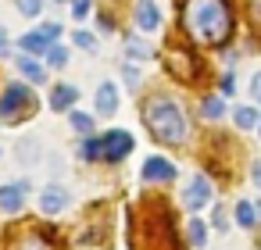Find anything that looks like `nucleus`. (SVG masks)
<instances>
[{"label": "nucleus", "instance_id": "nucleus-7", "mask_svg": "<svg viewBox=\"0 0 261 250\" xmlns=\"http://www.w3.org/2000/svg\"><path fill=\"white\" fill-rule=\"evenodd\" d=\"M65 204H68V189H65L61 182L43 186V193H40V207H43V214H58V211H65Z\"/></svg>", "mask_w": 261, "mask_h": 250}, {"label": "nucleus", "instance_id": "nucleus-3", "mask_svg": "<svg viewBox=\"0 0 261 250\" xmlns=\"http://www.w3.org/2000/svg\"><path fill=\"white\" fill-rule=\"evenodd\" d=\"M33 111H36V100H33V93H29L22 82H8L4 97H0V122H8V125H18V122H25Z\"/></svg>", "mask_w": 261, "mask_h": 250}, {"label": "nucleus", "instance_id": "nucleus-16", "mask_svg": "<svg viewBox=\"0 0 261 250\" xmlns=\"http://www.w3.org/2000/svg\"><path fill=\"white\" fill-rule=\"evenodd\" d=\"M68 122H72V129H75L79 136H90V132H93V115H83V111H72V118H68Z\"/></svg>", "mask_w": 261, "mask_h": 250}, {"label": "nucleus", "instance_id": "nucleus-13", "mask_svg": "<svg viewBox=\"0 0 261 250\" xmlns=\"http://www.w3.org/2000/svg\"><path fill=\"white\" fill-rule=\"evenodd\" d=\"M18 72H22L29 82H36V86H40V82H47V68H43L36 58H25V54H22V58H18Z\"/></svg>", "mask_w": 261, "mask_h": 250}, {"label": "nucleus", "instance_id": "nucleus-9", "mask_svg": "<svg viewBox=\"0 0 261 250\" xmlns=\"http://www.w3.org/2000/svg\"><path fill=\"white\" fill-rule=\"evenodd\" d=\"M115 111H118V90H115V82H100L97 86V115L111 118Z\"/></svg>", "mask_w": 261, "mask_h": 250}, {"label": "nucleus", "instance_id": "nucleus-18", "mask_svg": "<svg viewBox=\"0 0 261 250\" xmlns=\"http://www.w3.org/2000/svg\"><path fill=\"white\" fill-rule=\"evenodd\" d=\"M232 118H236L240 129H254V125H257V111H254V107H236Z\"/></svg>", "mask_w": 261, "mask_h": 250}, {"label": "nucleus", "instance_id": "nucleus-10", "mask_svg": "<svg viewBox=\"0 0 261 250\" xmlns=\"http://www.w3.org/2000/svg\"><path fill=\"white\" fill-rule=\"evenodd\" d=\"M75 100H79V90L68 86V82H58V86L50 90V111H68Z\"/></svg>", "mask_w": 261, "mask_h": 250}, {"label": "nucleus", "instance_id": "nucleus-21", "mask_svg": "<svg viewBox=\"0 0 261 250\" xmlns=\"http://www.w3.org/2000/svg\"><path fill=\"white\" fill-rule=\"evenodd\" d=\"M125 50H129V58H150V47H147L143 40H136V36L125 40Z\"/></svg>", "mask_w": 261, "mask_h": 250}, {"label": "nucleus", "instance_id": "nucleus-24", "mask_svg": "<svg viewBox=\"0 0 261 250\" xmlns=\"http://www.w3.org/2000/svg\"><path fill=\"white\" fill-rule=\"evenodd\" d=\"M18 250H50V243H47L43 236H33V239H25Z\"/></svg>", "mask_w": 261, "mask_h": 250}, {"label": "nucleus", "instance_id": "nucleus-8", "mask_svg": "<svg viewBox=\"0 0 261 250\" xmlns=\"http://www.w3.org/2000/svg\"><path fill=\"white\" fill-rule=\"evenodd\" d=\"M143 179L154 186V182H172L175 179V164H168L165 157H147L143 161Z\"/></svg>", "mask_w": 261, "mask_h": 250}, {"label": "nucleus", "instance_id": "nucleus-14", "mask_svg": "<svg viewBox=\"0 0 261 250\" xmlns=\"http://www.w3.org/2000/svg\"><path fill=\"white\" fill-rule=\"evenodd\" d=\"M236 225H243V229H254L257 225V211H254L250 200H236Z\"/></svg>", "mask_w": 261, "mask_h": 250}, {"label": "nucleus", "instance_id": "nucleus-12", "mask_svg": "<svg viewBox=\"0 0 261 250\" xmlns=\"http://www.w3.org/2000/svg\"><path fill=\"white\" fill-rule=\"evenodd\" d=\"M18 43H22L25 58H36V61H40V58L47 54V47H50V40H47V36H43L40 29H36V33H25V36H22Z\"/></svg>", "mask_w": 261, "mask_h": 250}, {"label": "nucleus", "instance_id": "nucleus-6", "mask_svg": "<svg viewBox=\"0 0 261 250\" xmlns=\"http://www.w3.org/2000/svg\"><path fill=\"white\" fill-rule=\"evenodd\" d=\"M25 193H29V182H8V186H0V211H8V214H18L22 204H25Z\"/></svg>", "mask_w": 261, "mask_h": 250}, {"label": "nucleus", "instance_id": "nucleus-1", "mask_svg": "<svg viewBox=\"0 0 261 250\" xmlns=\"http://www.w3.org/2000/svg\"><path fill=\"white\" fill-rule=\"evenodd\" d=\"M182 29L197 43L222 47L232 36L229 0H182Z\"/></svg>", "mask_w": 261, "mask_h": 250}, {"label": "nucleus", "instance_id": "nucleus-25", "mask_svg": "<svg viewBox=\"0 0 261 250\" xmlns=\"http://www.w3.org/2000/svg\"><path fill=\"white\" fill-rule=\"evenodd\" d=\"M83 157H90V161L100 157V143H97V140H86V143H83Z\"/></svg>", "mask_w": 261, "mask_h": 250}, {"label": "nucleus", "instance_id": "nucleus-19", "mask_svg": "<svg viewBox=\"0 0 261 250\" xmlns=\"http://www.w3.org/2000/svg\"><path fill=\"white\" fill-rule=\"evenodd\" d=\"M186 236H190V243H193V246H204V239H207V229H204V221H200V218H193V221L186 225Z\"/></svg>", "mask_w": 261, "mask_h": 250}, {"label": "nucleus", "instance_id": "nucleus-11", "mask_svg": "<svg viewBox=\"0 0 261 250\" xmlns=\"http://www.w3.org/2000/svg\"><path fill=\"white\" fill-rule=\"evenodd\" d=\"M136 25H140L143 33H154V29L161 25V11L150 4V0H140V4H136Z\"/></svg>", "mask_w": 261, "mask_h": 250}, {"label": "nucleus", "instance_id": "nucleus-4", "mask_svg": "<svg viewBox=\"0 0 261 250\" xmlns=\"http://www.w3.org/2000/svg\"><path fill=\"white\" fill-rule=\"evenodd\" d=\"M97 143H100V157H104V161H122V157L133 154V147H136L133 132H125V129H111V132H104Z\"/></svg>", "mask_w": 261, "mask_h": 250}, {"label": "nucleus", "instance_id": "nucleus-29", "mask_svg": "<svg viewBox=\"0 0 261 250\" xmlns=\"http://www.w3.org/2000/svg\"><path fill=\"white\" fill-rule=\"evenodd\" d=\"M250 15H254V22L261 25V0H250Z\"/></svg>", "mask_w": 261, "mask_h": 250}, {"label": "nucleus", "instance_id": "nucleus-26", "mask_svg": "<svg viewBox=\"0 0 261 250\" xmlns=\"http://www.w3.org/2000/svg\"><path fill=\"white\" fill-rule=\"evenodd\" d=\"M250 97L261 104V72H254V79H250Z\"/></svg>", "mask_w": 261, "mask_h": 250}, {"label": "nucleus", "instance_id": "nucleus-22", "mask_svg": "<svg viewBox=\"0 0 261 250\" xmlns=\"http://www.w3.org/2000/svg\"><path fill=\"white\" fill-rule=\"evenodd\" d=\"M75 47H83V50H97V36H90V33H75Z\"/></svg>", "mask_w": 261, "mask_h": 250}, {"label": "nucleus", "instance_id": "nucleus-28", "mask_svg": "<svg viewBox=\"0 0 261 250\" xmlns=\"http://www.w3.org/2000/svg\"><path fill=\"white\" fill-rule=\"evenodd\" d=\"M250 179H254V186L261 189V161H254V168H250Z\"/></svg>", "mask_w": 261, "mask_h": 250}, {"label": "nucleus", "instance_id": "nucleus-5", "mask_svg": "<svg viewBox=\"0 0 261 250\" xmlns=\"http://www.w3.org/2000/svg\"><path fill=\"white\" fill-rule=\"evenodd\" d=\"M207 200H211V182L204 175H193L190 186L182 189V207L186 211H200V207H207Z\"/></svg>", "mask_w": 261, "mask_h": 250}, {"label": "nucleus", "instance_id": "nucleus-15", "mask_svg": "<svg viewBox=\"0 0 261 250\" xmlns=\"http://www.w3.org/2000/svg\"><path fill=\"white\" fill-rule=\"evenodd\" d=\"M200 115H204V118H211V122H215V118H222V115H225L222 97H204V100H200Z\"/></svg>", "mask_w": 261, "mask_h": 250}, {"label": "nucleus", "instance_id": "nucleus-2", "mask_svg": "<svg viewBox=\"0 0 261 250\" xmlns=\"http://www.w3.org/2000/svg\"><path fill=\"white\" fill-rule=\"evenodd\" d=\"M143 118L150 125V132L161 140V143H186L190 136V122H186V111L168 100V97H154L147 107H143Z\"/></svg>", "mask_w": 261, "mask_h": 250}, {"label": "nucleus", "instance_id": "nucleus-30", "mask_svg": "<svg viewBox=\"0 0 261 250\" xmlns=\"http://www.w3.org/2000/svg\"><path fill=\"white\" fill-rule=\"evenodd\" d=\"M0 47H8V29L0 25Z\"/></svg>", "mask_w": 261, "mask_h": 250}, {"label": "nucleus", "instance_id": "nucleus-17", "mask_svg": "<svg viewBox=\"0 0 261 250\" xmlns=\"http://www.w3.org/2000/svg\"><path fill=\"white\" fill-rule=\"evenodd\" d=\"M47 61H50V68H65V65H68V50H65L61 43H50V47H47Z\"/></svg>", "mask_w": 261, "mask_h": 250}, {"label": "nucleus", "instance_id": "nucleus-27", "mask_svg": "<svg viewBox=\"0 0 261 250\" xmlns=\"http://www.w3.org/2000/svg\"><path fill=\"white\" fill-rule=\"evenodd\" d=\"M122 72H125V82H129V86H136V82H140V72H136V65H125Z\"/></svg>", "mask_w": 261, "mask_h": 250}, {"label": "nucleus", "instance_id": "nucleus-23", "mask_svg": "<svg viewBox=\"0 0 261 250\" xmlns=\"http://www.w3.org/2000/svg\"><path fill=\"white\" fill-rule=\"evenodd\" d=\"M72 18H90V0H72Z\"/></svg>", "mask_w": 261, "mask_h": 250}, {"label": "nucleus", "instance_id": "nucleus-20", "mask_svg": "<svg viewBox=\"0 0 261 250\" xmlns=\"http://www.w3.org/2000/svg\"><path fill=\"white\" fill-rule=\"evenodd\" d=\"M15 4H18V15H25V18L43 15V0H15Z\"/></svg>", "mask_w": 261, "mask_h": 250}]
</instances>
